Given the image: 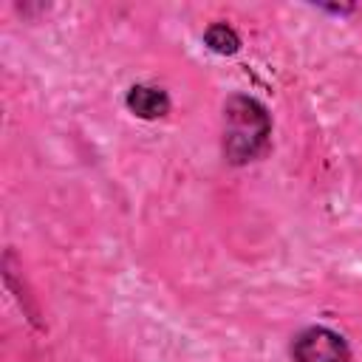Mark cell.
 Returning a JSON list of instances; mask_svg holds the SVG:
<instances>
[{
	"label": "cell",
	"instance_id": "277c9868",
	"mask_svg": "<svg viewBox=\"0 0 362 362\" xmlns=\"http://www.w3.org/2000/svg\"><path fill=\"white\" fill-rule=\"evenodd\" d=\"M204 45H206L209 51H215V54L232 57V54L240 51V34H238L232 25H226V23H212V25H206V31H204Z\"/></svg>",
	"mask_w": 362,
	"mask_h": 362
},
{
	"label": "cell",
	"instance_id": "3957f363",
	"mask_svg": "<svg viewBox=\"0 0 362 362\" xmlns=\"http://www.w3.org/2000/svg\"><path fill=\"white\" fill-rule=\"evenodd\" d=\"M124 105H127V110H130L133 116H139V119H144V122H153V119L167 116L173 102H170V96H167L164 88L139 82V85H133V88L127 90Z\"/></svg>",
	"mask_w": 362,
	"mask_h": 362
},
{
	"label": "cell",
	"instance_id": "7a4b0ae2",
	"mask_svg": "<svg viewBox=\"0 0 362 362\" xmlns=\"http://www.w3.org/2000/svg\"><path fill=\"white\" fill-rule=\"evenodd\" d=\"M294 362H351L348 339L328 325H308L291 339Z\"/></svg>",
	"mask_w": 362,
	"mask_h": 362
},
{
	"label": "cell",
	"instance_id": "6da1fadb",
	"mask_svg": "<svg viewBox=\"0 0 362 362\" xmlns=\"http://www.w3.org/2000/svg\"><path fill=\"white\" fill-rule=\"evenodd\" d=\"M272 147V116L266 105L246 93H232L223 102L221 150L235 167L263 158Z\"/></svg>",
	"mask_w": 362,
	"mask_h": 362
}]
</instances>
